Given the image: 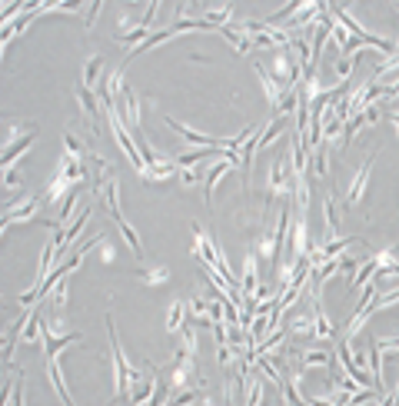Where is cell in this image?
Listing matches in <instances>:
<instances>
[{
  "label": "cell",
  "instance_id": "obj_1",
  "mask_svg": "<svg viewBox=\"0 0 399 406\" xmlns=\"http://www.w3.org/2000/svg\"><path fill=\"white\" fill-rule=\"evenodd\" d=\"M107 320V333H110V376H113V400L110 403H120L130 396V357L123 353L120 336H117V327H113V316H104Z\"/></svg>",
  "mask_w": 399,
  "mask_h": 406
},
{
  "label": "cell",
  "instance_id": "obj_2",
  "mask_svg": "<svg viewBox=\"0 0 399 406\" xmlns=\"http://www.w3.org/2000/svg\"><path fill=\"white\" fill-rule=\"evenodd\" d=\"M37 210H40V196L31 194V196H24L20 203H7L3 207V230H10L14 224H31L33 217H37Z\"/></svg>",
  "mask_w": 399,
  "mask_h": 406
},
{
  "label": "cell",
  "instance_id": "obj_3",
  "mask_svg": "<svg viewBox=\"0 0 399 406\" xmlns=\"http://www.w3.org/2000/svg\"><path fill=\"white\" fill-rule=\"evenodd\" d=\"M236 166H240V153H233V150L227 153V157H223L220 164L210 166V173H206V180H203V200H206V203H213V190H216V183L223 180L227 173H233Z\"/></svg>",
  "mask_w": 399,
  "mask_h": 406
},
{
  "label": "cell",
  "instance_id": "obj_4",
  "mask_svg": "<svg viewBox=\"0 0 399 406\" xmlns=\"http://www.w3.org/2000/svg\"><path fill=\"white\" fill-rule=\"evenodd\" d=\"M313 340H320V343H333L336 340V323L326 316L316 290H313Z\"/></svg>",
  "mask_w": 399,
  "mask_h": 406
},
{
  "label": "cell",
  "instance_id": "obj_5",
  "mask_svg": "<svg viewBox=\"0 0 399 406\" xmlns=\"http://www.w3.org/2000/svg\"><path fill=\"white\" fill-rule=\"evenodd\" d=\"M80 340V333H60L57 330V323L54 320H47L44 323V360H50V357H57L63 346H70V343H77Z\"/></svg>",
  "mask_w": 399,
  "mask_h": 406
},
{
  "label": "cell",
  "instance_id": "obj_6",
  "mask_svg": "<svg viewBox=\"0 0 399 406\" xmlns=\"http://www.w3.org/2000/svg\"><path fill=\"white\" fill-rule=\"evenodd\" d=\"M376 157H380V150H373L366 160H363L359 173L353 177L350 190H346V207H356V203H363V196H366V187H369V173H373V164H376Z\"/></svg>",
  "mask_w": 399,
  "mask_h": 406
},
{
  "label": "cell",
  "instance_id": "obj_7",
  "mask_svg": "<svg viewBox=\"0 0 399 406\" xmlns=\"http://www.w3.org/2000/svg\"><path fill=\"white\" fill-rule=\"evenodd\" d=\"M253 70H256V77H260V84H263V93H266V100H270V107L279 114V100H283V91H279V84H277V77L270 74L266 67H263L260 61L253 63Z\"/></svg>",
  "mask_w": 399,
  "mask_h": 406
},
{
  "label": "cell",
  "instance_id": "obj_8",
  "mask_svg": "<svg viewBox=\"0 0 399 406\" xmlns=\"http://www.w3.org/2000/svg\"><path fill=\"white\" fill-rule=\"evenodd\" d=\"M253 290H260V256L246 253V263H243V286H240V293L243 297H253Z\"/></svg>",
  "mask_w": 399,
  "mask_h": 406
},
{
  "label": "cell",
  "instance_id": "obj_9",
  "mask_svg": "<svg viewBox=\"0 0 399 406\" xmlns=\"http://www.w3.org/2000/svg\"><path fill=\"white\" fill-rule=\"evenodd\" d=\"M47 380H50V387L57 390V396H60L63 406H74V400H70V390H67V383H63L60 360H57V357H50V360H47Z\"/></svg>",
  "mask_w": 399,
  "mask_h": 406
},
{
  "label": "cell",
  "instance_id": "obj_10",
  "mask_svg": "<svg viewBox=\"0 0 399 406\" xmlns=\"http://www.w3.org/2000/svg\"><path fill=\"white\" fill-rule=\"evenodd\" d=\"M77 97H80L83 114H87V120H90V130L97 134V117L104 114V107H97V104H100V100H97V93H93L90 87H77Z\"/></svg>",
  "mask_w": 399,
  "mask_h": 406
},
{
  "label": "cell",
  "instance_id": "obj_11",
  "mask_svg": "<svg viewBox=\"0 0 399 406\" xmlns=\"http://www.w3.org/2000/svg\"><path fill=\"white\" fill-rule=\"evenodd\" d=\"M216 33H220V37H223V40H227L236 54H253V50H256V47H253V40H250L243 31H236V27H220Z\"/></svg>",
  "mask_w": 399,
  "mask_h": 406
},
{
  "label": "cell",
  "instance_id": "obj_12",
  "mask_svg": "<svg viewBox=\"0 0 399 406\" xmlns=\"http://www.w3.org/2000/svg\"><path fill=\"white\" fill-rule=\"evenodd\" d=\"M190 323V316H186V300H177L170 303V313H167V330L170 333H184V327Z\"/></svg>",
  "mask_w": 399,
  "mask_h": 406
},
{
  "label": "cell",
  "instance_id": "obj_13",
  "mask_svg": "<svg viewBox=\"0 0 399 406\" xmlns=\"http://www.w3.org/2000/svg\"><path fill=\"white\" fill-rule=\"evenodd\" d=\"M353 67H356V54H336V61H333V77H336V87H343V84L353 77Z\"/></svg>",
  "mask_w": 399,
  "mask_h": 406
},
{
  "label": "cell",
  "instance_id": "obj_14",
  "mask_svg": "<svg viewBox=\"0 0 399 406\" xmlns=\"http://www.w3.org/2000/svg\"><path fill=\"white\" fill-rule=\"evenodd\" d=\"M63 157H70V160H87V147L77 140V134L67 127L63 130Z\"/></svg>",
  "mask_w": 399,
  "mask_h": 406
},
{
  "label": "cell",
  "instance_id": "obj_15",
  "mask_svg": "<svg viewBox=\"0 0 399 406\" xmlns=\"http://www.w3.org/2000/svg\"><path fill=\"white\" fill-rule=\"evenodd\" d=\"M307 157L313 160V173L323 180V177L329 173V143H320V147H316V150H309Z\"/></svg>",
  "mask_w": 399,
  "mask_h": 406
},
{
  "label": "cell",
  "instance_id": "obj_16",
  "mask_svg": "<svg viewBox=\"0 0 399 406\" xmlns=\"http://www.w3.org/2000/svg\"><path fill=\"white\" fill-rule=\"evenodd\" d=\"M100 70H104V57L97 54V57H90V61L83 63V80H80V87H97L100 84Z\"/></svg>",
  "mask_w": 399,
  "mask_h": 406
},
{
  "label": "cell",
  "instance_id": "obj_17",
  "mask_svg": "<svg viewBox=\"0 0 399 406\" xmlns=\"http://www.w3.org/2000/svg\"><path fill=\"white\" fill-rule=\"evenodd\" d=\"M87 220H90V203H80V207H77V220H74V224H67V247H70V243H77L80 230L87 226Z\"/></svg>",
  "mask_w": 399,
  "mask_h": 406
},
{
  "label": "cell",
  "instance_id": "obj_18",
  "mask_svg": "<svg viewBox=\"0 0 399 406\" xmlns=\"http://www.w3.org/2000/svg\"><path fill=\"white\" fill-rule=\"evenodd\" d=\"M323 220H326V240H333V233H336V226H339V210L333 196L323 200Z\"/></svg>",
  "mask_w": 399,
  "mask_h": 406
},
{
  "label": "cell",
  "instance_id": "obj_19",
  "mask_svg": "<svg viewBox=\"0 0 399 406\" xmlns=\"http://www.w3.org/2000/svg\"><path fill=\"white\" fill-rule=\"evenodd\" d=\"M113 220H117V226H120V233H123V240H127V247H130V253L137 256H143V247H140V237H137V230H133V226L127 224V220H123V217H113Z\"/></svg>",
  "mask_w": 399,
  "mask_h": 406
},
{
  "label": "cell",
  "instance_id": "obj_20",
  "mask_svg": "<svg viewBox=\"0 0 399 406\" xmlns=\"http://www.w3.org/2000/svg\"><path fill=\"white\" fill-rule=\"evenodd\" d=\"M279 134H286V130H283V120H279V117H273V120H270V123H266V127L260 130V136H256V150H263L266 143H273Z\"/></svg>",
  "mask_w": 399,
  "mask_h": 406
},
{
  "label": "cell",
  "instance_id": "obj_21",
  "mask_svg": "<svg viewBox=\"0 0 399 406\" xmlns=\"http://www.w3.org/2000/svg\"><path fill=\"white\" fill-rule=\"evenodd\" d=\"M200 396H203V390H200V387H190V390L173 393L167 406H193V403H197V400H200Z\"/></svg>",
  "mask_w": 399,
  "mask_h": 406
},
{
  "label": "cell",
  "instance_id": "obj_22",
  "mask_svg": "<svg viewBox=\"0 0 399 406\" xmlns=\"http://www.w3.org/2000/svg\"><path fill=\"white\" fill-rule=\"evenodd\" d=\"M290 330L296 333V336H313V313H300V316H293Z\"/></svg>",
  "mask_w": 399,
  "mask_h": 406
},
{
  "label": "cell",
  "instance_id": "obj_23",
  "mask_svg": "<svg viewBox=\"0 0 399 406\" xmlns=\"http://www.w3.org/2000/svg\"><path fill=\"white\" fill-rule=\"evenodd\" d=\"M137 276L143 280V283H163L170 276V270L167 267H156V270H137Z\"/></svg>",
  "mask_w": 399,
  "mask_h": 406
},
{
  "label": "cell",
  "instance_id": "obj_24",
  "mask_svg": "<svg viewBox=\"0 0 399 406\" xmlns=\"http://www.w3.org/2000/svg\"><path fill=\"white\" fill-rule=\"evenodd\" d=\"M47 14H70V17H80L83 14V7L80 3H50V10Z\"/></svg>",
  "mask_w": 399,
  "mask_h": 406
},
{
  "label": "cell",
  "instance_id": "obj_25",
  "mask_svg": "<svg viewBox=\"0 0 399 406\" xmlns=\"http://www.w3.org/2000/svg\"><path fill=\"white\" fill-rule=\"evenodd\" d=\"M100 10H104V0H93L90 7H87V17H83V31H90L93 24H97V17H100Z\"/></svg>",
  "mask_w": 399,
  "mask_h": 406
},
{
  "label": "cell",
  "instance_id": "obj_26",
  "mask_svg": "<svg viewBox=\"0 0 399 406\" xmlns=\"http://www.w3.org/2000/svg\"><path fill=\"white\" fill-rule=\"evenodd\" d=\"M200 173H203V170H200V166H190V170H184V173H180V180H184L186 187H193V183L200 180Z\"/></svg>",
  "mask_w": 399,
  "mask_h": 406
},
{
  "label": "cell",
  "instance_id": "obj_27",
  "mask_svg": "<svg viewBox=\"0 0 399 406\" xmlns=\"http://www.w3.org/2000/svg\"><path fill=\"white\" fill-rule=\"evenodd\" d=\"M389 123H393V130H396V136H399V110H389Z\"/></svg>",
  "mask_w": 399,
  "mask_h": 406
},
{
  "label": "cell",
  "instance_id": "obj_28",
  "mask_svg": "<svg viewBox=\"0 0 399 406\" xmlns=\"http://www.w3.org/2000/svg\"><path fill=\"white\" fill-rule=\"evenodd\" d=\"M203 406H223L220 400H213V396H203Z\"/></svg>",
  "mask_w": 399,
  "mask_h": 406
},
{
  "label": "cell",
  "instance_id": "obj_29",
  "mask_svg": "<svg viewBox=\"0 0 399 406\" xmlns=\"http://www.w3.org/2000/svg\"><path fill=\"white\" fill-rule=\"evenodd\" d=\"M273 406H290V403H286V400H279V403H273Z\"/></svg>",
  "mask_w": 399,
  "mask_h": 406
},
{
  "label": "cell",
  "instance_id": "obj_30",
  "mask_svg": "<svg viewBox=\"0 0 399 406\" xmlns=\"http://www.w3.org/2000/svg\"><path fill=\"white\" fill-rule=\"evenodd\" d=\"M396 10H399V3H396Z\"/></svg>",
  "mask_w": 399,
  "mask_h": 406
}]
</instances>
